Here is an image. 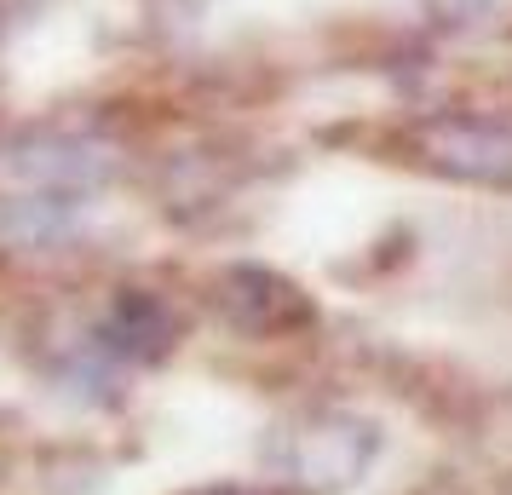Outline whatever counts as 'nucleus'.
<instances>
[{
  "instance_id": "f03ea898",
  "label": "nucleus",
  "mask_w": 512,
  "mask_h": 495,
  "mask_svg": "<svg viewBox=\"0 0 512 495\" xmlns=\"http://www.w3.org/2000/svg\"><path fill=\"white\" fill-rule=\"evenodd\" d=\"M403 156L449 185L512 190V121L478 110H426L403 121Z\"/></svg>"
},
{
  "instance_id": "7ed1b4c3",
  "label": "nucleus",
  "mask_w": 512,
  "mask_h": 495,
  "mask_svg": "<svg viewBox=\"0 0 512 495\" xmlns=\"http://www.w3.org/2000/svg\"><path fill=\"white\" fill-rule=\"evenodd\" d=\"M219 311H225V323L242 334H288V329H305L317 311L305 300L300 288L277 277V271H259V265H236L219 277Z\"/></svg>"
},
{
  "instance_id": "20e7f679",
  "label": "nucleus",
  "mask_w": 512,
  "mask_h": 495,
  "mask_svg": "<svg viewBox=\"0 0 512 495\" xmlns=\"http://www.w3.org/2000/svg\"><path fill=\"white\" fill-rule=\"evenodd\" d=\"M196 495H259V490H196Z\"/></svg>"
},
{
  "instance_id": "f257e3e1",
  "label": "nucleus",
  "mask_w": 512,
  "mask_h": 495,
  "mask_svg": "<svg viewBox=\"0 0 512 495\" xmlns=\"http://www.w3.org/2000/svg\"><path fill=\"white\" fill-rule=\"evenodd\" d=\"M380 461V426L351 409H305L277 432L271 467L288 490L305 495H346Z\"/></svg>"
}]
</instances>
